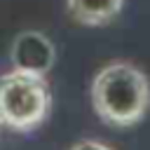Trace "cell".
<instances>
[{
  "mask_svg": "<svg viewBox=\"0 0 150 150\" xmlns=\"http://www.w3.org/2000/svg\"><path fill=\"white\" fill-rule=\"evenodd\" d=\"M91 105L108 127H136L150 110V80L131 61H110L91 80Z\"/></svg>",
  "mask_w": 150,
  "mask_h": 150,
  "instance_id": "cell-1",
  "label": "cell"
},
{
  "mask_svg": "<svg viewBox=\"0 0 150 150\" xmlns=\"http://www.w3.org/2000/svg\"><path fill=\"white\" fill-rule=\"evenodd\" d=\"M52 108V91L45 75L9 70L0 75V127L12 131L38 129Z\"/></svg>",
  "mask_w": 150,
  "mask_h": 150,
  "instance_id": "cell-2",
  "label": "cell"
},
{
  "mask_svg": "<svg viewBox=\"0 0 150 150\" xmlns=\"http://www.w3.org/2000/svg\"><path fill=\"white\" fill-rule=\"evenodd\" d=\"M9 61L14 70L30 75H47L56 61V47L42 30H21L9 45Z\"/></svg>",
  "mask_w": 150,
  "mask_h": 150,
  "instance_id": "cell-3",
  "label": "cell"
},
{
  "mask_svg": "<svg viewBox=\"0 0 150 150\" xmlns=\"http://www.w3.org/2000/svg\"><path fill=\"white\" fill-rule=\"evenodd\" d=\"M124 7V0H66V12L82 26L110 23Z\"/></svg>",
  "mask_w": 150,
  "mask_h": 150,
  "instance_id": "cell-4",
  "label": "cell"
},
{
  "mask_svg": "<svg viewBox=\"0 0 150 150\" xmlns=\"http://www.w3.org/2000/svg\"><path fill=\"white\" fill-rule=\"evenodd\" d=\"M70 150H112V148L105 145L103 141H96V138H82V141H77Z\"/></svg>",
  "mask_w": 150,
  "mask_h": 150,
  "instance_id": "cell-5",
  "label": "cell"
}]
</instances>
